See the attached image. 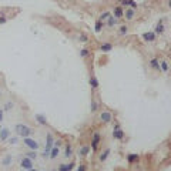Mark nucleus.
I'll use <instances>...</instances> for the list:
<instances>
[{"instance_id": "nucleus-1", "label": "nucleus", "mask_w": 171, "mask_h": 171, "mask_svg": "<svg viewBox=\"0 0 171 171\" xmlns=\"http://www.w3.org/2000/svg\"><path fill=\"white\" fill-rule=\"evenodd\" d=\"M14 131L17 133V136H20V137L26 138V137H30L32 136V128L30 127H27L26 124H17L16 127H14Z\"/></svg>"}, {"instance_id": "nucleus-2", "label": "nucleus", "mask_w": 171, "mask_h": 171, "mask_svg": "<svg viewBox=\"0 0 171 171\" xmlns=\"http://www.w3.org/2000/svg\"><path fill=\"white\" fill-rule=\"evenodd\" d=\"M53 144H54L53 136L49 133L46 136V150H44V153H43V157H44V158H46V157H49V154H50V150L53 148Z\"/></svg>"}, {"instance_id": "nucleus-3", "label": "nucleus", "mask_w": 171, "mask_h": 171, "mask_svg": "<svg viewBox=\"0 0 171 171\" xmlns=\"http://www.w3.org/2000/svg\"><path fill=\"white\" fill-rule=\"evenodd\" d=\"M23 143H24L29 148H32V150H37L39 148V143L36 141V140H33V138H30V137L23 138Z\"/></svg>"}, {"instance_id": "nucleus-4", "label": "nucleus", "mask_w": 171, "mask_h": 171, "mask_svg": "<svg viewBox=\"0 0 171 171\" xmlns=\"http://www.w3.org/2000/svg\"><path fill=\"white\" fill-rule=\"evenodd\" d=\"M20 165L24 168V170H32V168H33V160L27 158V157H23L20 161Z\"/></svg>"}, {"instance_id": "nucleus-5", "label": "nucleus", "mask_w": 171, "mask_h": 171, "mask_svg": "<svg viewBox=\"0 0 171 171\" xmlns=\"http://www.w3.org/2000/svg\"><path fill=\"white\" fill-rule=\"evenodd\" d=\"M100 120L103 121V123H110V121L113 120V114L110 113V111H103V113L100 114Z\"/></svg>"}, {"instance_id": "nucleus-6", "label": "nucleus", "mask_w": 171, "mask_h": 171, "mask_svg": "<svg viewBox=\"0 0 171 171\" xmlns=\"http://www.w3.org/2000/svg\"><path fill=\"white\" fill-rule=\"evenodd\" d=\"M155 36H157V34H155L154 32H146V33H143V39H144L146 42H154Z\"/></svg>"}, {"instance_id": "nucleus-7", "label": "nucleus", "mask_w": 171, "mask_h": 171, "mask_svg": "<svg viewBox=\"0 0 171 171\" xmlns=\"http://www.w3.org/2000/svg\"><path fill=\"white\" fill-rule=\"evenodd\" d=\"M99 143H100V134L94 133V134H93V140H91V148H93V150H97Z\"/></svg>"}, {"instance_id": "nucleus-8", "label": "nucleus", "mask_w": 171, "mask_h": 171, "mask_svg": "<svg viewBox=\"0 0 171 171\" xmlns=\"http://www.w3.org/2000/svg\"><path fill=\"white\" fill-rule=\"evenodd\" d=\"M164 30H165V27H164V20L161 19V20L157 23V26H155L154 33H155V34H163V33H164Z\"/></svg>"}, {"instance_id": "nucleus-9", "label": "nucleus", "mask_w": 171, "mask_h": 171, "mask_svg": "<svg viewBox=\"0 0 171 171\" xmlns=\"http://www.w3.org/2000/svg\"><path fill=\"white\" fill-rule=\"evenodd\" d=\"M113 137L116 138V140H123V137H124V131L118 127V128H114L113 130Z\"/></svg>"}, {"instance_id": "nucleus-10", "label": "nucleus", "mask_w": 171, "mask_h": 171, "mask_svg": "<svg viewBox=\"0 0 171 171\" xmlns=\"http://www.w3.org/2000/svg\"><path fill=\"white\" fill-rule=\"evenodd\" d=\"M123 16H125V19H127V20H133L134 16H136V10H134V9H127Z\"/></svg>"}, {"instance_id": "nucleus-11", "label": "nucleus", "mask_w": 171, "mask_h": 171, "mask_svg": "<svg viewBox=\"0 0 171 171\" xmlns=\"http://www.w3.org/2000/svg\"><path fill=\"white\" fill-rule=\"evenodd\" d=\"M9 137H10V130L2 128V131H0V140H2V141H6Z\"/></svg>"}, {"instance_id": "nucleus-12", "label": "nucleus", "mask_w": 171, "mask_h": 171, "mask_svg": "<svg viewBox=\"0 0 171 171\" xmlns=\"http://www.w3.org/2000/svg\"><path fill=\"white\" fill-rule=\"evenodd\" d=\"M121 4H125V6H130V9H137V3L134 2V0H120Z\"/></svg>"}, {"instance_id": "nucleus-13", "label": "nucleus", "mask_w": 171, "mask_h": 171, "mask_svg": "<svg viewBox=\"0 0 171 171\" xmlns=\"http://www.w3.org/2000/svg\"><path fill=\"white\" fill-rule=\"evenodd\" d=\"M34 118L37 120L39 124H42V125H46V124H47L46 116H43V114H36V116H34Z\"/></svg>"}, {"instance_id": "nucleus-14", "label": "nucleus", "mask_w": 171, "mask_h": 171, "mask_svg": "<svg viewBox=\"0 0 171 171\" xmlns=\"http://www.w3.org/2000/svg\"><path fill=\"white\" fill-rule=\"evenodd\" d=\"M123 14H124V12H123L121 6H116V7H114V17H116V19H121Z\"/></svg>"}, {"instance_id": "nucleus-15", "label": "nucleus", "mask_w": 171, "mask_h": 171, "mask_svg": "<svg viewBox=\"0 0 171 171\" xmlns=\"http://www.w3.org/2000/svg\"><path fill=\"white\" fill-rule=\"evenodd\" d=\"M74 167V164L70 163V164H61L60 167H58V171H71Z\"/></svg>"}, {"instance_id": "nucleus-16", "label": "nucleus", "mask_w": 171, "mask_h": 171, "mask_svg": "<svg viewBox=\"0 0 171 171\" xmlns=\"http://www.w3.org/2000/svg\"><path fill=\"white\" fill-rule=\"evenodd\" d=\"M100 49H101V51H104V53H109V51L113 50V44H110V43H103Z\"/></svg>"}, {"instance_id": "nucleus-17", "label": "nucleus", "mask_w": 171, "mask_h": 171, "mask_svg": "<svg viewBox=\"0 0 171 171\" xmlns=\"http://www.w3.org/2000/svg\"><path fill=\"white\" fill-rule=\"evenodd\" d=\"M58 154H60V150H58V147H53V148L50 150V154H49V157H50V158H56Z\"/></svg>"}, {"instance_id": "nucleus-18", "label": "nucleus", "mask_w": 171, "mask_h": 171, "mask_svg": "<svg viewBox=\"0 0 171 171\" xmlns=\"http://www.w3.org/2000/svg\"><path fill=\"white\" fill-rule=\"evenodd\" d=\"M150 66L154 69V70H160V61L157 58H151L150 60Z\"/></svg>"}, {"instance_id": "nucleus-19", "label": "nucleus", "mask_w": 171, "mask_h": 171, "mask_svg": "<svg viewBox=\"0 0 171 171\" xmlns=\"http://www.w3.org/2000/svg\"><path fill=\"white\" fill-rule=\"evenodd\" d=\"M90 86H91L93 88H99V80H97L96 76H91V77H90Z\"/></svg>"}, {"instance_id": "nucleus-20", "label": "nucleus", "mask_w": 171, "mask_h": 171, "mask_svg": "<svg viewBox=\"0 0 171 171\" xmlns=\"http://www.w3.org/2000/svg\"><path fill=\"white\" fill-rule=\"evenodd\" d=\"M88 153H90V147H88V146H83L79 150V154L80 155H87Z\"/></svg>"}, {"instance_id": "nucleus-21", "label": "nucleus", "mask_w": 171, "mask_h": 171, "mask_svg": "<svg viewBox=\"0 0 171 171\" xmlns=\"http://www.w3.org/2000/svg\"><path fill=\"white\" fill-rule=\"evenodd\" d=\"M160 69H161L164 73H167L168 71V61L167 60H163V61L160 63Z\"/></svg>"}, {"instance_id": "nucleus-22", "label": "nucleus", "mask_w": 171, "mask_h": 171, "mask_svg": "<svg viewBox=\"0 0 171 171\" xmlns=\"http://www.w3.org/2000/svg\"><path fill=\"white\" fill-rule=\"evenodd\" d=\"M116 23H117V19L114 16H110L109 19H107V26H109V27H113Z\"/></svg>"}, {"instance_id": "nucleus-23", "label": "nucleus", "mask_w": 171, "mask_h": 171, "mask_svg": "<svg viewBox=\"0 0 171 171\" xmlns=\"http://www.w3.org/2000/svg\"><path fill=\"white\" fill-rule=\"evenodd\" d=\"M127 160H128V163H136V161H138V154H128V157H127Z\"/></svg>"}, {"instance_id": "nucleus-24", "label": "nucleus", "mask_w": 171, "mask_h": 171, "mask_svg": "<svg viewBox=\"0 0 171 171\" xmlns=\"http://www.w3.org/2000/svg\"><path fill=\"white\" fill-rule=\"evenodd\" d=\"M118 33H120V36H125V34L128 33V27H127V26H120Z\"/></svg>"}, {"instance_id": "nucleus-25", "label": "nucleus", "mask_w": 171, "mask_h": 171, "mask_svg": "<svg viewBox=\"0 0 171 171\" xmlns=\"http://www.w3.org/2000/svg\"><path fill=\"white\" fill-rule=\"evenodd\" d=\"M10 164H12V155L7 154L3 158V165H6V167H7V165H10Z\"/></svg>"}, {"instance_id": "nucleus-26", "label": "nucleus", "mask_w": 171, "mask_h": 171, "mask_svg": "<svg viewBox=\"0 0 171 171\" xmlns=\"http://www.w3.org/2000/svg\"><path fill=\"white\" fill-rule=\"evenodd\" d=\"M71 154H73V148H71V146L69 144V146H66V151H64V157H67V158H69V157H70Z\"/></svg>"}, {"instance_id": "nucleus-27", "label": "nucleus", "mask_w": 171, "mask_h": 171, "mask_svg": "<svg viewBox=\"0 0 171 171\" xmlns=\"http://www.w3.org/2000/svg\"><path fill=\"white\" fill-rule=\"evenodd\" d=\"M110 16H111V14H110V12H104V13H101V14H100V19H99V20L104 21V20H107Z\"/></svg>"}, {"instance_id": "nucleus-28", "label": "nucleus", "mask_w": 171, "mask_h": 171, "mask_svg": "<svg viewBox=\"0 0 171 171\" xmlns=\"http://www.w3.org/2000/svg\"><path fill=\"white\" fill-rule=\"evenodd\" d=\"M103 21H100V20H97V23H96V26H94V30H96L97 33H99V32H101V29H103Z\"/></svg>"}, {"instance_id": "nucleus-29", "label": "nucleus", "mask_w": 171, "mask_h": 171, "mask_svg": "<svg viewBox=\"0 0 171 171\" xmlns=\"http://www.w3.org/2000/svg\"><path fill=\"white\" fill-rule=\"evenodd\" d=\"M36 157H37V153H36V150H32L27 153V158L30 160H36Z\"/></svg>"}, {"instance_id": "nucleus-30", "label": "nucleus", "mask_w": 171, "mask_h": 171, "mask_svg": "<svg viewBox=\"0 0 171 171\" xmlns=\"http://www.w3.org/2000/svg\"><path fill=\"white\" fill-rule=\"evenodd\" d=\"M109 154H110V148H107V150H106L104 153L100 155V161H106V160H107V157H109Z\"/></svg>"}, {"instance_id": "nucleus-31", "label": "nucleus", "mask_w": 171, "mask_h": 171, "mask_svg": "<svg viewBox=\"0 0 171 171\" xmlns=\"http://www.w3.org/2000/svg\"><path fill=\"white\" fill-rule=\"evenodd\" d=\"M90 107H91V111H97V109H99V104H97L94 100H91V104H90Z\"/></svg>"}, {"instance_id": "nucleus-32", "label": "nucleus", "mask_w": 171, "mask_h": 171, "mask_svg": "<svg viewBox=\"0 0 171 171\" xmlns=\"http://www.w3.org/2000/svg\"><path fill=\"white\" fill-rule=\"evenodd\" d=\"M13 107H14V104H13L12 101H7V103L4 104V110H12Z\"/></svg>"}, {"instance_id": "nucleus-33", "label": "nucleus", "mask_w": 171, "mask_h": 171, "mask_svg": "<svg viewBox=\"0 0 171 171\" xmlns=\"http://www.w3.org/2000/svg\"><path fill=\"white\" fill-rule=\"evenodd\" d=\"M7 140H9V143H10V144H13V146H14V144H17V141H19V140H17V137H9Z\"/></svg>"}, {"instance_id": "nucleus-34", "label": "nucleus", "mask_w": 171, "mask_h": 171, "mask_svg": "<svg viewBox=\"0 0 171 171\" xmlns=\"http://www.w3.org/2000/svg\"><path fill=\"white\" fill-rule=\"evenodd\" d=\"M79 40H80V42H87V40H88V37H87V36H86V34H83V33H81V34H80V36H79Z\"/></svg>"}, {"instance_id": "nucleus-35", "label": "nucleus", "mask_w": 171, "mask_h": 171, "mask_svg": "<svg viewBox=\"0 0 171 171\" xmlns=\"http://www.w3.org/2000/svg\"><path fill=\"white\" fill-rule=\"evenodd\" d=\"M80 56H81V57H87V56H88V50H87V49L80 50Z\"/></svg>"}, {"instance_id": "nucleus-36", "label": "nucleus", "mask_w": 171, "mask_h": 171, "mask_svg": "<svg viewBox=\"0 0 171 171\" xmlns=\"http://www.w3.org/2000/svg\"><path fill=\"white\" fill-rule=\"evenodd\" d=\"M6 21H7V19H6V17H4L3 14H2V16H0V24H4Z\"/></svg>"}, {"instance_id": "nucleus-37", "label": "nucleus", "mask_w": 171, "mask_h": 171, "mask_svg": "<svg viewBox=\"0 0 171 171\" xmlns=\"http://www.w3.org/2000/svg\"><path fill=\"white\" fill-rule=\"evenodd\" d=\"M77 171H86V167H84V165H81V164H80V165H79V168H77Z\"/></svg>"}, {"instance_id": "nucleus-38", "label": "nucleus", "mask_w": 171, "mask_h": 171, "mask_svg": "<svg viewBox=\"0 0 171 171\" xmlns=\"http://www.w3.org/2000/svg\"><path fill=\"white\" fill-rule=\"evenodd\" d=\"M3 121V110H0V123Z\"/></svg>"}, {"instance_id": "nucleus-39", "label": "nucleus", "mask_w": 171, "mask_h": 171, "mask_svg": "<svg viewBox=\"0 0 171 171\" xmlns=\"http://www.w3.org/2000/svg\"><path fill=\"white\" fill-rule=\"evenodd\" d=\"M56 146H61V141H60V140H57V141H56Z\"/></svg>"}, {"instance_id": "nucleus-40", "label": "nucleus", "mask_w": 171, "mask_h": 171, "mask_svg": "<svg viewBox=\"0 0 171 171\" xmlns=\"http://www.w3.org/2000/svg\"><path fill=\"white\" fill-rule=\"evenodd\" d=\"M29 171H39V170H33V168H32V170H29Z\"/></svg>"}, {"instance_id": "nucleus-41", "label": "nucleus", "mask_w": 171, "mask_h": 171, "mask_svg": "<svg viewBox=\"0 0 171 171\" xmlns=\"http://www.w3.org/2000/svg\"><path fill=\"white\" fill-rule=\"evenodd\" d=\"M0 131H2V127H0Z\"/></svg>"}]
</instances>
